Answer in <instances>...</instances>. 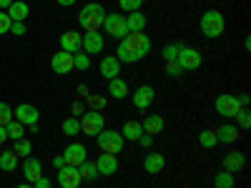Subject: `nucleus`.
I'll return each instance as SVG.
<instances>
[{"instance_id":"1","label":"nucleus","mask_w":251,"mask_h":188,"mask_svg":"<svg viewBox=\"0 0 251 188\" xmlns=\"http://www.w3.org/2000/svg\"><path fill=\"white\" fill-rule=\"evenodd\" d=\"M151 50V38L143 33H128L116 48V58L121 63H136L141 58H146Z\"/></svg>"},{"instance_id":"2","label":"nucleus","mask_w":251,"mask_h":188,"mask_svg":"<svg viewBox=\"0 0 251 188\" xmlns=\"http://www.w3.org/2000/svg\"><path fill=\"white\" fill-rule=\"evenodd\" d=\"M103 18H106V10H103L100 3H88L78 13V25L86 33H98L103 28Z\"/></svg>"},{"instance_id":"3","label":"nucleus","mask_w":251,"mask_h":188,"mask_svg":"<svg viewBox=\"0 0 251 188\" xmlns=\"http://www.w3.org/2000/svg\"><path fill=\"white\" fill-rule=\"evenodd\" d=\"M224 28H226V20L219 10H206L201 15V33L206 38H219L224 33Z\"/></svg>"},{"instance_id":"4","label":"nucleus","mask_w":251,"mask_h":188,"mask_svg":"<svg viewBox=\"0 0 251 188\" xmlns=\"http://www.w3.org/2000/svg\"><path fill=\"white\" fill-rule=\"evenodd\" d=\"M96 143H98V148H100L103 153H111V156H118V153L123 151V145H126V141H123L121 133L106 131V128L96 136Z\"/></svg>"},{"instance_id":"5","label":"nucleus","mask_w":251,"mask_h":188,"mask_svg":"<svg viewBox=\"0 0 251 188\" xmlns=\"http://www.w3.org/2000/svg\"><path fill=\"white\" fill-rule=\"evenodd\" d=\"M80 133H86V136H98L103 128H106V118L100 116V111H86L80 118Z\"/></svg>"},{"instance_id":"6","label":"nucleus","mask_w":251,"mask_h":188,"mask_svg":"<svg viewBox=\"0 0 251 188\" xmlns=\"http://www.w3.org/2000/svg\"><path fill=\"white\" fill-rule=\"evenodd\" d=\"M103 30H106V35H113L116 40H123L126 35H128V28H126V15L106 13V18H103Z\"/></svg>"},{"instance_id":"7","label":"nucleus","mask_w":251,"mask_h":188,"mask_svg":"<svg viewBox=\"0 0 251 188\" xmlns=\"http://www.w3.org/2000/svg\"><path fill=\"white\" fill-rule=\"evenodd\" d=\"M201 53L196 50V48H188V46H183L181 48V53H178V58H176V63L181 66V70L186 73V70H196L199 66H201Z\"/></svg>"},{"instance_id":"8","label":"nucleus","mask_w":251,"mask_h":188,"mask_svg":"<svg viewBox=\"0 0 251 188\" xmlns=\"http://www.w3.org/2000/svg\"><path fill=\"white\" fill-rule=\"evenodd\" d=\"M239 111H241V106H239L236 95L221 93V95L216 98V113H219V116H224V118H234Z\"/></svg>"},{"instance_id":"9","label":"nucleus","mask_w":251,"mask_h":188,"mask_svg":"<svg viewBox=\"0 0 251 188\" xmlns=\"http://www.w3.org/2000/svg\"><path fill=\"white\" fill-rule=\"evenodd\" d=\"M103 46H106V40H103L100 30L98 33H86V35H80V48L86 55H98L103 50Z\"/></svg>"},{"instance_id":"10","label":"nucleus","mask_w":251,"mask_h":188,"mask_svg":"<svg viewBox=\"0 0 251 188\" xmlns=\"http://www.w3.org/2000/svg\"><path fill=\"white\" fill-rule=\"evenodd\" d=\"M83 183L80 173L75 165H63V168H58V186L60 188H78Z\"/></svg>"},{"instance_id":"11","label":"nucleus","mask_w":251,"mask_h":188,"mask_svg":"<svg viewBox=\"0 0 251 188\" xmlns=\"http://www.w3.org/2000/svg\"><path fill=\"white\" fill-rule=\"evenodd\" d=\"M63 161H66V165H78L83 161H88V151H86V145L83 143H71L66 151H63Z\"/></svg>"},{"instance_id":"12","label":"nucleus","mask_w":251,"mask_h":188,"mask_svg":"<svg viewBox=\"0 0 251 188\" xmlns=\"http://www.w3.org/2000/svg\"><path fill=\"white\" fill-rule=\"evenodd\" d=\"M153 100H156V91L151 86H138L136 93H133V106L138 111H149L153 106Z\"/></svg>"},{"instance_id":"13","label":"nucleus","mask_w":251,"mask_h":188,"mask_svg":"<svg viewBox=\"0 0 251 188\" xmlns=\"http://www.w3.org/2000/svg\"><path fill=\"white\" fill-rule=\"evenodd\" d=\"M15 120L18 123H23V125H28V128H30V125H38V108L35 106H30V103H20V106L15 108Z\"/></svg>"},{"instance_id":"14","label":"nucleus","mask_w":251,"mask_h":188,"mask_svg":"<svg viewBox=\"0 0 251 188\" xmlns=\"http://www.w3.org/2000/svg\"><path fill=\"white\" fill-rule=\"evenodd\" d=\"M50 68H53L55 73H60V75L71 73V70H73V55L66 53V50H58V53L50 58Z\"/></svg>"},{"instance_id":"15","label":"nucleus","mask_w":251,"mask_h":188,"mask_svg":"<svg viewBox=\"0 0 251 188\" xmlns=\"http://www.w3.org/2000/svg\"><path fill=\"white\" fill-rule=\"evenodd\" d=\"M23 176H25L28 183H35L40 176H43V163H40L35 156H28L23 161Z\"/></svg>"},{"instance_id":"16","label":"nucleus","mask_w":251,"mask_h":188,"mask_svg":"<svg viewBox=\"0 0 251 188\" xmlns=\"http://www.w3.org/2000/svg\"><path fill=\"white\" fill-rule=\"evenodd\" d=\"M244 165H246V156L239 153V151H228V153L224 156V171H228V173L236 176Z\"/></svg>"},{"instance_id":"17","label":"nucleus","mask_w":251,"mask_h":188,"mask_svg":"<svg viewBox=\"0 0 251 188\" xmlns=\"http://www.w3.org/2000/svg\"><path fill=\"white\" fill-rule=\"evenodd\" d=\"M100 75L106 78V80H113L121 75V60L116 55H106L100 60Z\"/></svg>"},{"instance_id":"18","label":"nucleus","mask_w":251,"mask_h":188,"mask_svg":"<svg viewBox=\"0 0 251 188\" xmlns=\"http://www.w3.org/2000/svg\"><path fill=\"white\" fill-rule=\"evenodd\" d=\"M96 168H98V176H113L118 171V158L111 153H103L96 161Z\"/></svg>"},{"instance_id":"19","label":"nucleus","mask_w":251,"mask_h":188,"mask_svg":"<svg viewBox=\"0 0 251 188\" xmlns=\"http://www.w3.org/2000/svg\"><path fill=\"white\" fill-rule=\"evenodd\" d=\"M60 50H66V53H71V55L80 53V33H75V30L63 33V35H60Z\"/></svg>"},{"instance_id":"20","label":"nucleus","mask_w":251,"mask_h":188,"mask_svg":"<svg viewBox=\"0 0 251 188\" xmlns=\"http://www.w3.org/2000/svg\"><path fill=\"white\" fill-rule=\"evenodd\" d=\"M163 165H166V158H163V153H158V151H151L149 156L143 158V168H146V173H151V176L161 173Z\"/></svg>"},{"instance_id":"21","label":"nucleus","mask_w":251,"mask_h":188,"mask_svg":"<svg viewBox=\"0 0 251 188\" xmlns=\"http://www.w3.org/2000/svg\"><path fill=\"white\" fill-rule=\"evenodd\" d=\"M5 13H8V18L13 20V23H25V18L30 15V8H28V3H23V0H13Z\"/></svg>"},{"instance_id":"22","label":"nucleus","mask_w":251,"mask_h":188,"mask_svg":"<svg viewBox=\"0 0 251 188\" xmlns=\"http://www.w3.org/2000/svg\"><path fill=\"white\" fill-rule=\"evenodd\" d=\"M214 133H216V141H219V143H236V141L241 138V136H239V128H236V125H231V123L219 125Z\"/></svg>"},{"instance_id":"23","label":"nucleus","mask_w":251,"mask_h":188,"mask_svg":"<svg viewBox=\"0 0 251 188\" xmlns=\"http://www.w3.org/2000/svg\"><path fill=\"white\" fill-rule=\"evenodd\" d=\"M141 125H143V133H149V136H158V133L166 128V120H163V116H146Z\"/></svg>"},{"instance_id":"24","label":"nucleus","mask_w":251,"mask_h":188,"mask_svg":"<svg viewBox=\"0 0 251 188\" xmlns=\"http://www.w3.org/2000/svg\"><path fill=\"white\" fill-rule=\"evenodd\" d=\"M126 28H128V33H143V28H146V15H143L141 10L128 13V15H126Z\"/></svg>"},{"instance_id":"25","label":"nucleus","mask_w":251,"mask_h":188,"mask_svg":"<svg viewBox=\"0 0 251 188\" xmlns=\"http://www.w3.org/2000/svg\"><path fill=\"white\" fill-rule=\"evenodd\" d=\"M141 133H143V125H141L138 120H126V123H123V128H121L123 141H138Z\"/></svg>"},{"instance_id":"26","label":"nucleus","mask_w":251,"mask_h":188,"mask_svg":"<svg viewBox=\"0 0 251 188\" xmlns=\"http://www.w3.org/2000/svg\"><path fill=\"white\" fill-rule=\"evenodd\" d=\"M108 93H111L116 100L126 98V95H128V83H126L123 78H113V80H108Z\"/></svg>"},{"instance_id":"27","label":"nucleus","mask_w":251,"mask_h":188,"mask_svg":"<svg viewBox=\"0 0 251 188\" xmlns=\"http://www.w3.org/2000/svg\"><path fill=\"white\" fill-rule=\"evenodd\" d=\"M78 173H80L83 181H96V178H98V168H96L93 161H83V163L78 165Z\"/></svg>"},{"instance_id":"28","label":"nucleus","mask_w":251,"mask_h":188,"mask_svg":"<svg viewBox=\"0 0 251 188\" xmlns=\"http://www.w3.org/2000/svg\"><path fill=\"white\" fill-rule=\"evenodd\" d=\"M15 165H18V156L13 153V148L0 153V171H15Z\"/></svg>"},{"instance_id":"29","label":"nucleus","mask_w":251,"mask_h":188,"mask_svg":"<svg viewBox=\"0 0 251 188\" xmlns=\"http://www.w3.org/2000/svg\"><path fill=\"white\" fill-rule=\"evenodd\" d=\"M214 186H216V188H234V186H236V178H234V173L221 171V173L214 176Z\"/></svg>"},{"instance_id":"30","label":"nucleus","mask_w":251,"mask_h":188,"mask_svg":"<svg viewBox=\"0 0 251 188\" xmlns=\"http://www.w3.org/2000/svg\"><path fill=\"white\" fill-rule=\"evenodd\" d=\"M5 133H8V138H13V141H18V138H25V125L23 123H18L15 118L5 125Z\"/></svg>"},{"instance_id":"31","label":"nucleus","mask_w":251,"mask_h":188,"mask_svg":"<svg viewBox=\"0 0 251 188\" xmlns=\"http://www.w3.org/2000/svg\"><path fill=\"white\" fill-rule=\"evenodd\" d=\"M30 151H33V145H30V141H25V138H18L15 141V145H13V153L20 158V156H23V158H28L30 156Z\"/></svg>"},{"instance_id":"32","label":"nucleus","mask_w":251,"mask_h":188,"mask_svg":"<svg viewBox=\"0 0 251 188\" xmlns=\"http://www.w3.org/2000/svg\"><path fill=\"white\" fill-rule=\"evenodd\" d=\"M63 133H66V136H78L80 133V120L78 118H66V120H63Z\"/></svg>"},{"instance_id":"33","label":"nucleus","mask_w":251,"mask_h":188,"mask_svg":"<svg viewBox=\"0 0 251 188\" xmlns=\"http://www.w3.org/2000/svg\"><path fill=\"white\" fill-rule=\"evenodd\" d=\"M181 48H183V43H169L163 50H161V55H163V60H176L178 58V53H181Z\"/></svg>"},{"instance_id":"34","label":"nucleus","mask_w":251,"mask_h":188,"mask_svg":"<svg viewBox=\"0 0 251 188\" xmlns=\"http://www.w3.org/2000/svg\"><path fill=\"white\" fill-rule=\"evenodd\" d=\"M199 143L203 145V148H214L219 141H216V133L214 131H201L199 133Z\"/></svg>"},{"instance_id":"35","label":"nucleus","mask_w":251,"mask_h":188,"mask_svg":"<svg viewBox=\"0 0 251 188\" xmlns=\"http://www.w3.org/2000/svg\"><path fill=\"white\" fill-rule=\"evenodd\" d=\"M86 103H88V106H91V111H103V108H106V98H103V95H86Z\"/></svg>"},{"instance_id":"36","label":"nucleus","mask_w":251,"mask_h":188,"mask_svg":"<svg viewBox=\"0 0 251 188\" xmlns=\"http://www.w3.org/2000/svg\"><path fill=\"white\" fill-rule=\"evenodd\" d=\"M73 68L88 70V68H91V58H88L86 53H75V55H73Z\"/></svg>"},{"instance_id":"37","label":"nucleus","mask_w":251,"mask_h":188,"mask_svg":"<svg viewBox=\"0 0 251 188\" xmlns=\"http://www.w3.org/2000/svg\"><path fill=\"white\" fill-rule=\"evenodd\" d=\"M118 5L123 13H136V10H141L143 0H118Z\"/></svg>"},{"instance_id":"38","label":"nucleus","mask_w":251,"mask_h":188,"mask_svg":"<svg viewBox=\"0 0 251 188\" xmlns=\"http://www.w3.org/2000/svg\"><path fill=\"white\" fill-rule=\"evenodd\" d=\"M13 118H15L13 116V108L8 106V103H0V125H8Z\"/></svg>"},{"instance_id":"39","label":"nucleus","mask_w":251,"mask_h":188,"mask_svg":"<svg viewBox=\"0 0 251 188\" xmlns=\"http://www.w3.org/2000/svg\"><path fill=\"white\" fill-rule=\"evenodd\" d=\"M234 118L239 120V125H241V128H249V125H251V113H249V108H241V111H239Z\"/></svg>"},{"instance_id":"40","label":"nucleus","mask_w":251,"mask_h":188,"mask_svg":"<svg viewBox=\"0 0 251 188\" xmlns=\"http://www.w3.org/2000/svg\"><path fill=\"white\" fill-rule=\"evenodd\" d=\"M10 25H13V20L8 18V13H5V10H0V35L10 33Z\"/></svg>"},{"instance_id":"41","label":"nucleus","mask_w":251,"mask_h":188,"mask_svg":"<svg viewBox=\"0 0 251 188\" xmlns=\"http://www.w3.org/2000/svg\"><path fill=\"white\" fill-rule=\"evenodd\" d=\"M166 73H169L171 78H178L183 70H181V66H178L176 60H166Z\"/></svg>"},{"instance_id":"42","label":"nucleus","mask_w":251,"mask_h":188,"mask_svg":"<svg viewBox=\"0 0 251 188\" xmlns=\"http://www.w3.org/2000/svg\"><path fill=\"white\" fill-rule=\"evenodd\" d=\"M138 143L143 145V148H151V145H153V136H149V133H141Z\"/></svg>"},{"instance_id":"43","label":"nucleus","mask_w":251,"mask_h":188,"mask_svg":"<svg viewBox=\"0 0 251 188\" xmlns=\"http://www.w3.org/2000/svg\"><path fill=\"white\" fill-rule=\"evenodd\" d=\"M10 33L13 35H25V23H13L10 25Z\"/></svg>"},{"instance_id":"44","label":"nucleus","mask_w":251,"mask_h":188,"mask_svg":"<svg viewBox=\"0 0 251 188\" xmlns=\"http://www.w3.org/2000/svg\"><path fill=\"white\" fill-rule=\"evenodd\" d=\"M71 113H73V118H80L83 113H86V111H83V103H78V100H75L73 106H71Z\"/></svg>"},{"instance_id":"45","label":"nucleus","mask_w":251,"mask_h":188,"mask_svg":"<svg viewBox=\"0 0 251 188\" xmlns=\"http://www.w3.org/2000/svg\"><path fill=\"white\" fill-rule=\"evenodd\" d=\"M33 188H53V183H50L48 178H43V176H40V178L33 183Z\"/></svg>"},{"instance_id":"46","label":"nucleus","mask_w":251,"mask_h":188,"mask_svg":"<svg viewBox=\"0 0 251 188\" xmlns=\"http://www.w3.org/2000/svg\"><path fill=\"white\" fill-rule=\"evenodd\" d=\"M236 100H239L241 108H249V100H251V98H249V93H241V95H236Z\"/></svg>"},{"instance_id":"47","label":"nucleus","mask_w":251,"mask_h":188,"mask_svg":"<svg viewBox=\"0 0 251 188\" xmlns=\"http://www.w3.org/2000/svg\"><path fill=\"white\" fill-rule=\"evenodd\" d=\"M63 165H66V161H63V156H55V158H53V168L58 171V168H63Z\"/></svg>"},{"instance_id":"48","label":"nucleus","mask_w":251,"mask_h":188,"mask_svg":"<svg viewBox=\"0 0 251 188\" xmlns=\"http://www.w3.org/2000/svg\"><path fill=\"white\" fill-rule=\"evenodd\" d=\"M55 3H58V5H63V8H71V5L75 3V0H55Z\"/></svg>"},{"instance_id":"49","label":"nucleus","mask_w":251,"mask_h":188,"mask_svg":"<svg viewBox=\"0 0 251 188\" xmlns=\"http://www.w3.org/2000/svg\"><path fill=\"white\" fill-rule=\"evenodd\" d=\"M8 141V133H5V125H0V143Z\"/></svg>"},{"instance_id":"50","label":"nucleus","mask_w":251,"mask_h":188,"mask_svg":"<svg viewBox=\"0 0 251 188\" xmlns=\"http://www.w3.org/2000/svg\"><path fill=\"white\" fill-rule=\"evenodd\" d=\"M78 95L86 98V95H91V93H88V88H86V86H78Z\"/></svg>"},{"instance_id":"51","label":"nucleus","mask_w":251,"mask_h":188,"mask_svg":"<svg viewBox=\"0 0 251 188\" xmlns=\"http://www.w3.org/2000/svg\"><path fill=\"white\" fill-rule=\"evenodd\" d=\"M10 3H13V0H0V8H5V10H8V8H10Z\"/></svg>"},{"instance_id":"52","label":"nucleus","mask_w":251,"mask_h":188,"mask_svg":"<svg viewBox=\"0 0 251 188\" xmlns=\"http://www.w3.org/2000/svg\"><path fill=\"white\" fill-rule=\"evenodd\" d=\"M15 188H33L30 183H23V186H15Z\"/></svg>"}]
</instances>
